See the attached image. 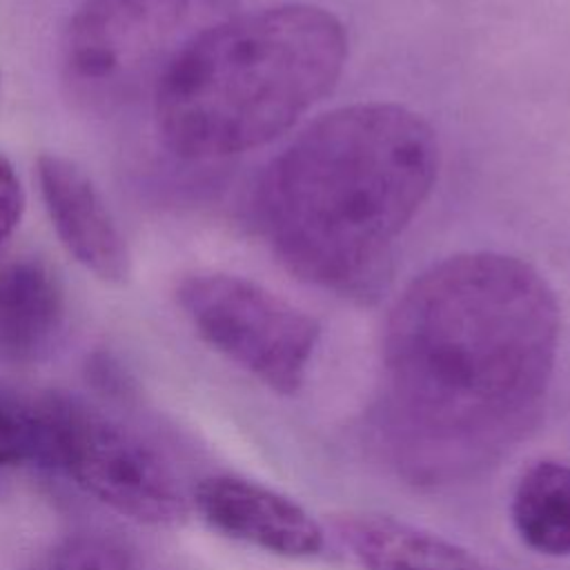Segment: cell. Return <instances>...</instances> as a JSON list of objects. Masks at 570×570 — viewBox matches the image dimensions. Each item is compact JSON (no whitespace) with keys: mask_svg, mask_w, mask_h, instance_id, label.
I'll return each instance as SVG.
<instances>
[{"mask_svg":"<svg viewBox=\"0 0 570 570\" xmlns=\"http://www.w3.org/2000/svg\"><path fill=\"white\" fill-rule=\"evenodd\" d=\"M561 309L546 276L503 252H459L390 307L376 430L399 472L454 483L499 463L539 423Z\"/></svg>","mask_w":570,"mask_h":570,"instance_id":"obj_1","label":"cell"},{"mask_svg":"<svg viewBox=\"0 0 570 570\" xmlns=\"http://www.w3.org/2000/svg\"><path fill=\"white\" fill-rule=\"evenodd\" d=\"M198 514L220 534L281 557H314L323 530L294 499L240 476H209L194 490Z\"/></svg>","mask_w":570,"mask_h":570,"instance_id":"obj_8","label":"cell"},{"mask_svg":"<svg viewBox=\"0 0 570 570\" xmlns=\"http://www.w3.org/2000/svg\"><path fill=\"white\" fill-rule=\"evenodd\" d=\"M24 214V189L11 160L0 154V247L13 236Z\"/></svg>","mask_w":570,"mask_h":570,"instance_id":"obj_13","label":"cell"},{"mask_svg":"<svg viewBox=\"0 0 570 570\" xmlns=\"http://www.w3.org/2000/svg\"><path fill=\"white\" fill-rule=\"evenodd\" d=\"M434 129L399 102H354L307 122L263 169L254 214L296 278L367 296L430 198Z\"/></svg>","mask_w":570,"mask_h":570,"instance_id":"obj_2","label":"cell"},{"mask_svg":"<svg viewBox=\"0 0 570 570\" xmlns=\"http://www.w3.org/2000/svg\"><path fill=\"white\" fill-rule=\"evenodd\" d=\"M512 525L519 539L546 557H570V463L543 459L517 481Z\"/></svg>","mask_w":570,"mask_h":570,"instance_id":"obj_11","label":"cell"},{"mask_svg":"<svg viewBox=\"0 0 570 570\" xmlns=\"http://www.w3.org/2000/svg\"><path fill=\"white\" fill-rule=\"evenodd\" d=\"M40 196L67 254L105 283H125L131 252L94 178L73 160L42 154L36 160Z\"/></svg>","mask_w":570,"mask_h":570,"instance_id":"obj_7","label":"cell"},{"mask_svg":"<svg viewBox=\"0 0 570 570\" xmlns=\"http://www.w3.org/2000/svg\"><path fill=\"white\" fill-rule=\"evenodd\" d=\"M24 419L31 454L62 468L118 514L147 525L187 519V497L171 465L127 428L65 396L45 399Z\"/></svg>","mask_w":570,"mask_h":570,"instance_id":"obj_4","label":"cell"},{"mask_svg":"<svg viewBox=\"0 0 570 570\" xmlns=\"http://www.w3.org/2000/svg\"><path fill=\"white\" fill-rule=\"evenodd\" d=\"M176 303L196 334L220 356L276 394L305 381L321 325L265 285L229 272H191L176 285Z\"/></svg>","mask_w":570,"mask_h":570,"instance_id":"obj_5","label":"cell"},{"mask_svg":"<svg viewBox=\"0 0 570 570\" xmlns=\"http://www.w3.org/2000/svg\"><path fill=\"white\" fill-rule=\"evenodd\" d=\"M45 570H136V563L120 543L82 534L60 543L49 554Z\"/></svg>","mask_w":570,"mask_h":570,"instance_id":"obj_12","label":"cell"},{"mask_svg":"<svg viewBox=\"0 0 570 570\" xmlns=\"http://www.w3.org/2000/svg\"><path fill=\"white\" fill-rule=\"evenodd\" d=\"M189 11L191 0H82L62 40L67 78L102 100L158 78Z\"/></svg>","mask_w":570,"mask_h":570,"instance_id":"obj_6","label":"cell"},{"mask_svg":"<svg viewBox=\"0 0 570 570\" xmlns=\"http://www.w3.org/2000/svg\"><path fill=\"white\" fill-rule=\"evenodd\" d=\"M67 318L65 287L36 254L0 247V363L42 361L60 341Z\"/></svg>","mask_w":570,"mask_h":570,"instance_id":"obj_9","label":"cell"},{"mask_svg":"<svg viewBox=\"0 0 570 570\" xmlns=\"http://www.w3.org/2000/svg\"><path fill=\"white\" fill-rule=\"evenodd\" d=\"M31 454L27 419L18 416L0 401V468L13 465Z\"/></svg>","mask_w":570,"mask_h":570,"instance_id":"obj_14","label":"cell"},{"mask_svg":"<svg viewBox=\"0 0 570 570\" xmlns=\"http://www.w3.org/2000/svg\"><path fill=\"white\" fill-rule=\"evenodd\" d=\"M347 33L327 9L287 2L218 20L176 47L154 82L156 129L185 160L269 145L338 82Z\"/></svg>","mask_w":570,"mask_h":570,"instance_id":"obj_3","label":"cell"},{"mask_svg":"<svg viewBox=\"0 0 570 570\" xmlns=\"http://www.w3.org/2000/svg\"><path fill=\"white\" fill-rule=\"evenodd\" d=\"M336 532L363 570H497L472 550L383 512H347Z\"/></svg>","mask_w":570,"mask_h":570,"instance_id":"obj_10","label":"cell"}]
</instances>
